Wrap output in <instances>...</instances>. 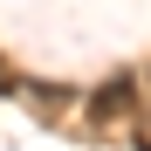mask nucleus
<instances>
[{
  "mask_svg": "<svg viewBox=\"0 0 151 151\" xmlns=\"http://www.w3.org/2000/svg\"><path fill=\"white\" fill-rule=\"evenodd\" d=\"M124 110H131V76H117V83L96 89V117H124Z\"/></svg>",
  "mask_w": 151,
  "mask_h": 151,
  "instance_id": "nucleus-1",
  "label": "nucleus"
},
{
  "mask_svg": "<svg viewBox=\"0 0 151 151\" xmlns=\"http://www.w3.org/2000/svg\"><path fill=\"white\" fill-rule=\"evenodd\" d=\"M137 144H144V151H151V124H144V131H137Z\"/></svg>",
  "mask_w": 151,
  "mask_h": 151,
  "instance_id": "nucleus-2",
  "label": "nucleus"
}]
</instances>
